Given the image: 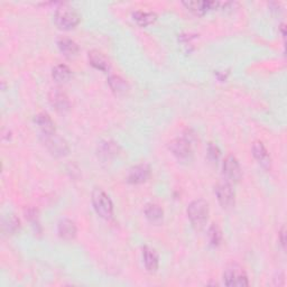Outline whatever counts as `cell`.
I'll return each mask as SVG.
<instances>
[{"instance_id": "obj_16", "label": "cell", "mask_w": 287, "mask_h": 287, "mask_svg": "<svg viewBox=\"0 0 287 287\" xmlns=\"http://www.w3.org/2000/svg\"><path fill=\"white\" fill-rule=\"evenodd\" d=\"M183 5L185 6L187 9L193 11L194 14L203 15L209 9H213L220 6V3L214 2H183Z\"/></svg>"}, {"instance_id": "obj_10", "label": "cell", "mask_w": 287, "mask_h": 287, "mask_svg": "<svg viewBox=\"0 0 287 287\" xmlns=\"http://www.w3.org/2000/svg\"><path fill=\"white\" fill-rule=\"evenodd\" d=\"M50 102L57 111H66L70 108V100L60 89H52L50 92Z\"/></svg>"}, {"instance_id": "obj_23", "label": "cell", "mask_w": 287, "mask_h": 287, "mask_svg": "<svg viewBox=\"0 0 287 287\" xmlns=\"http://www.w3.org/2000/svg\"><path fill=\"white\" fill-rule=\"evenodd\" d=\"M108 83L110 85L113 92L116 93H125L128 90V83L126 82L122 77L119 76H111L108 79Z\"/></svg>"}, {"instance_id": "obj_7", "label": "cell", "mask_w": 287, "mask_h": 287, "mask_svg": "<svg viewBox=\"0 0 287 287\" xmlns=\"http://www.w3.org/2000/svg\"><path fill=\"white\" fill-rule=\"evenodd\" d=\"M223 174H225L228 182L237 183L240 181L241 176H243V172H241L240 164L238 159L233 156V155H228L226 157L225 162H223Z\"/></svg>"}, {"instance_id": "obj_8", "label": "cell", "mask_w": 287, "mask_h": 287, "mask_svg": "<svg viewBox=\"0 0 287 287\" xmlns=\"http://www.w3.org/2000/svg\"><path fill=\"white\" fill-rule=\"evenodd\" d=\"M170 149L181 160H187L192 156V146L186 138H175L170 142Z\"/></svg>"}, {"instance_id": "obj_18", "label": "cell", "mask_w": 287, "mask_h": 287, "mask_svg": "<svg viewBox=\"0 0 287 287\" xmlns=\"http://www.w3.org/2000/svg\"><path fill=\"white\" fill-rule=\"evenodd\" d=\"M57 46H59L60 51L66 57L76 56L79 52L78 44L72 41L71 38H67V37H61L59 41H57Z\"/></svg>"}, {"instance_id": "obj_25", "label": "cell", "mask_w": 287, "mask_h": 287, "mask_svg": "<svg viewBox=\"0 0 287 287\" xmlns=\"http://www.w3.org/2000/svg\"><path fill=\"white\" fill-rule=\"evenodd\" d=\"M209 157L212 160H218V158L220 157V151L213 144H210L209 145Z\"/></svg>"}, {"instance_id": "obj_3", "label": "cell", "mask_w": 287, "mask_h": 287, "mask_svg": "<svg viewBox=\"0 0 287 287\" xmlns=\"http://www.w3.org/2000/svg\"><path fill=\"white\" fill-rule=\"evenodd\" d=\"M92 204L95 212L103 219H110L113 213V205L109 195L101 188L92 192Z\"/></svg>"}, {"instance_id": "obj_21", "label": "cell", "mask_w": 287, "mask_h": 287, "mask_svg": "<svg viewBox=\"0 0 287 287\" xmlns=\"http://www.w3.org/2000/svg\"><path fill=\"white\" fill-rule=\"evenodd\" d=\"M20 221L15 214H8L3 219V230L6 233L13 234L19 230Z\"/></svg>"}, {"instance_id": "obj_4", "label": "cell", "mask_w": 287, "mask_h": 287, "mask_svg": "<svg viewBox=\"0 0 287 287\" xmlns=\"http://www.w3.org/2000/svg\"><path fill=\"white\" fill-rule=\"evenodd\" d=\"M223 282H225V285L230 287H244L249 285L248 276H247L244 268L236 264L227 267L223 273Z\"/></svg>"}, {"instance_id": "obj_11", "label": "cell", "mask_w": 287, "mask_h": 287, "mask_svg": "<svg viewBox=\"0 0 287 287\" xmlns=\"http://www.w3.org/2000/svg\"><path fill=\"white\" fill-rule=\"evenodd\" d=\"M60 237L64 240H72L77 236V226L70 219H62L57 226Z\"/></svg>"}, {"instance_id": "obj_13", "label": "cell", "mask_w": 287, "mask_h": 287, "mask_svg": "<svg viewBox=\"0 0 287 287\" xmlns=\"http://www.w3.org/2000/svg\"><path fill=\"white\" fill-rule=\"evenodd\" d=\"M35 123L41 129L43 135H52L55 134V126L53 120L46 112H41L35 116Z\"/></svg>"}, {"instance_id": "obj_14", "label": "cell", "mask_w": 287, "mask_h": 287, "mask_svg": "<svg viewBox=\"0 0 287 287\" xmlns=\"http://www.w3.org/2000/svg\"><path fill=\"white\" fill-rule=\"evenodd\" d=\"M88 57H89L90 64L93 67H95L97 70L107 72V71H109V68H110V63H109L107 57L103 55L101 52L91 51V52H89Z\"/></svg>"}, {"instance_id": "obj_20", "label": "cell", "mask_w": 287, "mask_h": 287, "mask_svg": "<svg viewBox=\"0 0 287 287\" xmlns=\"http://www.w3.org/2000/svg\"><path fill=\"white\" fill-rule=\"evenodd\" d=\"M133 17L140 26H148V25L153 24V22L156 20L157 15L153 13V11L137 10L133 14Z\"/></svg>"}, {"instance_id": "obj_1", "label": "cell", "mask_w": 287, "mask_h": 287, "mask_svg": "<svg viewBox=\"0 0 287 287\" xmlns=\"http://www.w3.org/2000/svg\"><path fill=\"white\" fill-rule=\"evenodd\" d=\"M54 21L56 26L61 30L68 31L76 27L80 22V15L71 6L62 4L56 8L54 15Z\"/></svg>"}, {"instance_id": "obj_15", "label": "cell", "mask_w": 287, "mask_h": 287, "mask_svg": "<svg viewBox=\"0 0 287 287\" xmlns=\"http://www.w3.org/2000/svg\"><path fill=\"white\" fill-rule=\"evenodd\" d=\"M252 155L254 157L258 160L262 168L268 169L271 166V157H269L267 149L264 146V144L261 141H256L254 145H252Z\"/></svg>"}, {"instance_id": "obj_12", "label": "cell", "mask_w": 287, "mask_h": 287, "mask_svg": "<svg viewBox=\"0 0 287 287\" xmlns=\"http://www.w3.org/2000/svg\"><path fill=\"white\" fill-rule=\"evenodd\" d=\"M142 259L145 267L148 272H156L158 268V255L155 249L151 247H144L142 249Z\"/></svg>"}, {"instance_id": "obj_19", "label": "cell", "mask_w": 287, "mask_h": 287, "mask_svg": "<svg viewBox=\"0 0 287 287\" xmlns=\"http://www.w3.org/2000/svg\"><path fill=\"white\" fill-rule=\"evenodd\" d=\"M72 72L70 70V67L64 65V64H59L53 67L52 70V77L55 80L56 82L59 83H65L68 80L71 79Z\"/></svg>"}, {"instance_id": "obj_22", "label": "cell", "mask_w": 287, "mask_h": 287, "mask_svg": "<svg viewBox=\"0 0 287 287\" xmlns=\"http://www.w3.org/2000/svg\"><path fill=\"white\" fill-rule=\"evenodd\" d=\"M145 216L149 221L158 222L163 219L164 211L158 204L149 203L146 205V208H145Z\"/></svg>"}, {"instance_id": "obj_2", "label": "cell", "mask_w": 287, "mask_h": 287, "mask_svg": "<svg viewBox=\"0 0 287 287\" xmlns=\"http://www.w3.org/2000/svg\"><path fill=\"white\" fill-rule=\"evenodd\" d=\"M187 216L194 228L201 229L209 217V203L205 200L198 199L190 203L187 208Z\"/></svg>"}, {"instance_id": "obj_5", "label": "cell", "mask_w": 287, "mask_h": 287, "mask_svg": "<svg viewBox=\"0 0 287 287\" xmlns=\"http://www.w3.org/2000/svg\"><path fill=\"white\" fill-rule=\"evenodd\" d=\"M44 144L49 148V151L57 157L65 156L68 153V146L67 142L61 138V137L56 136L55 134L52 135H43Z\"/></svg>"}, {"instance_id": "obj_6", "label": "cell", "mask_w": 287, "mask_h": 287, "mask_svg": "<svg viewBox=\"0 0 287 287\" xmlns=\"http://www.w3.org/2000/svg\"><path fill=\"white\" fill-rule=\"evenodd\" d=\"M218 201L223 209H229L234 204V191L228 181L221 182L216 186Z\"/></svg>"}, {"instance_id": "obj_9", "label": "cell", "mask_w": 287, "mask_h": 287, "mask_svg": "<svg viewBox=\"0 0 287 287\" xmlns=\"http://www.w3.org/2000/svg\"><path fill=\"white\" fill-rule=\"evenodd\" d=\"M149 176H151L149 166L147 164H139L129 171L127 181L131 184H140V183L146 182L149 179Z\"/></svg>"}, {"instance_id": "obj_26", "label": "cell", "mask_w": 287, "mask_h": 287, "mask_svg": "<svg viewBox=\"0 0 287 287\" xmlns=\"http://www.w3.org/2000/svg\"><path fill=\"white\" fill-rule=\"evenodd\" d=\"M279 240H280V244H282L283 248H285V245H286V233H285V227L282 228V230L279 232Z\"/></svg>"}, {"instance_id": "obj_24", "label": "cell", "mask_w": 287, "mask_h": 287, "mask_svg": "<svg viewBox=\"0 0 287 287\" xmlns=\"http://www.w3.org/2000/svg\"><path fill=\"white\" fill-rule=\"evenodd\" d=\"M222 238V234H221V230L220 228L218 227L217 225H212L209 229V240H210V244L212 246H218L220 244Z\"/></svg>"}, {"instance_id": "obj_17", "label": "cell", "mask_w": 287, "mask_h": 287, "mask_svg": "<svg viewBox=\"0 0 287 287\" xmlns=\"http://www.w3.org/2000/svg\"><path fill=\"white\" fill-rule=\"evenodd\" d=\"M119 147L116 142L110 141V140H106V141H101L99 144V147H98V155L101 159H110L112 157L116 156L118 154Z\"/></svg>"}]
</instances>
